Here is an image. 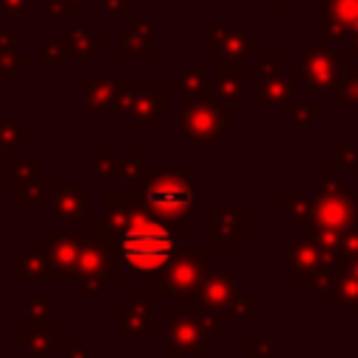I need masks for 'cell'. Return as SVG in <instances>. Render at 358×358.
<instances>
[{
    "instance_id": "5b68a950",
    "label": "cell",
    "mask_w": 358,
    "mask_h": 358,
    "mask_svg": "<svg viewBox=\"0 0 358 358\" xmlns=\"http://www.w3.org/2000/svg\"><path fill=\"white\" fill-rule=\"evenodd\" d=\"M322 179V193L316 196V207L310 215V227H322V229H338V232H350L358 227V199L344 187V182L336 179L333 168H322L319 171Z\"/></svg>"
},
{
    "instance_id": "2e32d148",
    "label": "cell",
    "mask_w": 358,
    "mask_h": 358,
    "mask_svg": "<svg viewBox=\"0 0 358 358\" xmlns=\"http://www.w3.org/2000/svg\"><path fill=\"white\" fill-rule=\"evenodd\" d=\"M285 266H288V271L294 274L296 282H308L327 263H324L322 249L316 246V241L310 235H299V238H294V243L285 252Z\"/></svg>"
},
{
    "instance_id": "484cf974",
    "label": "cell",
    "mask_w": 358,
    "mask_h": 358,
    "mask_svg": "<svg viewBox=\"0 0 358 358\" xmlns=\"http://www.w3.org/2000/svg\"><path fill=\"white\" fill-rule=\"evenodd\" d=\"M313 241H316V246L322 249V257H324V263L330 266L336 257H341L344 255V232H338V229H322V227H313V235H310Z\"/></svg>"
},
{
    "instance_id": "6da1fadb",
    "label": "cell",
    "mask_w": 358,
    "mask_h": 358,
    "mask_svg": "<svg viewBox=\"0 0 358 358\" xmlns=\"http://www.w3.org/2000/svg\"><path fill=\"white\" fill-rule=\"evenodd\" d=\"M179 241H182V227L162 221L143 201L126 213L123 227L106 241V246L115 252L120 268L126 266L143 274H154L165 266V260L173 255Z\"/></svg>"
},
{
    "instance_id": "f546056e",
    "label": "cell",
    "mask_w": 358,
    "mask_h": 358,
    "mask_svg": "<svg viewBox=\"0 0 358 358\" xmlns=\"http://www.w3.org/2000/svg\"><path fill=\"white\" fill-rule=\"evenodd\" d=\"M204 81H207V73H204V67H185L176 78H171V92H182V95H187V92H199L201 87H204Z\"/></svg>"
},
{
    "instance_id": "8fae6325",
    "label": "cell",
    "mask_w": 358,
    "mask_h": 358,
    "mask_svg": "<svg viewBox=\"0 0 358 358\" xmlns=\"http://www.w3.org/2000/svg\"><path fill=\"white\" fill-rule=\"evenodd\" d=\"M322 31L327 39L350 42L358 34V0H322Z\"/></svg>"
},
{
    "instance_id": "4316f807",
    "label": "cell",
    "mask_w": 358,
    "mask_h": 358,
    "mask_svg": "<svg viewBox=\"0 0 358 358\" xmlns=\"http://www.w3.org/2000/svg\"><path fill=\"white\" fill-rule=\"evenodd\" d=\"M84 101L92 112H103L112 101H115V84H103V81H84L81 84Z\"/></svg>"
},
{
    "instance_id": "f1b7e54d",
    "label": "cell",
    "mask_w": 358,
    "mask_h": 358,
    "mask_svg": "<svg viewBox=\"0 0 358 358\" xmlns=\"http://www.w3.org/2000/svg\"><path fill=\"white\" fill-rule=\"evenodd\" d=\"M282 117L291 120V123L299 126V129H308L313 120L322 117V106H319V103H305V106H299V103L288 101V103H282Z\"/></svg>"
},
{
    "instance_id": "8992f818",
    "label": "cell",
    "mask_w": 358,
    "mask_h": 358,
    "mask_svg": "<svg viewBox=\"0 0 358 358\" xmlns=\"http://www.w3.org/2000/svg\"><path fill=\"white\" fill-rule=\"evenodd\" d=\"M207 266V246H190V249H173V255L165 260V266L154 274H143L145 285H154L157 296H182L187 294Z\"/></svg>"
},
{
    "instance_id": "7a4b0ae2",
    "label": "cell",
    "mask_w": 358,
    "mask_h": 358,
    "mask_svg": "<svg viewBox=\"0 0 358 358\" xmlns=\"http://www.w3.org/2000/svg\"><path fill=\"white\" fill-rule=\"evenodd\" d=\"M193 168H143L137 182H143L145 187V207L162 221L179 224L193 213Z\"/></svg>"
},
{
    "instance_id": "bcb514c9",
    "label": "cell",
    "mask_w": 358,
    "mask_h": 358,
    "mask_svg": "<svg viewBox=\"0 0 358 358\" xmlns=\"http://www.w3.org/2000/svg\"><path fill=\"white\" fill-rule=\"evenodd\" d=\"M347 45H350V53H352V56H358V34H355V36H352Z\"/></svg>"
},
{
    "instance_id": "1f68e13d",
    "label": "cell",
    "mask_w": 358,
    "mask_h": 358,
    "mask_svg": "<svg viewBox=\"0 0 358 358\" xmlns=\"http://www.w3.org/2000/svg\"><path fill=\"white\" fill-rule=\"evenodd\" d=\"M39 168H42V159H39V157H25V159L14 162L11 168H6V171H3V179L17 185V182H22V179L36 176V173H39Z\"/></svg>"
},
{
    "instance_id": "7c38bea8",
    "label": "cell",
    "mask_w": 358,
    "mask_h": 358,
    "mask_svg": "<svg viewBox=\"0 0 358 358\" xmlns=\"http://www.w3.org/2000/svg\"><path fill=\"white\" fill-rule=\"evenodd\" d=\"M53 215L67 221H92V196L73 179L53 182Z\"/></svg>"
},
{
    "instance_id": "277c9868",
    "label": "cell",
    "mask_w": 358,
    "mask_h": 358,
    "mask_svg": "<svg viewBox=\"0 0 358 358\" xmlns=\"http://www.w3.org/2000/svg\"><path fill=\"white\" fill-rule=\"evenodd\" d=\"M232 120V106L204 92L182 95V137L187 143H215Z\"/></svg>"
},
{
    "instance_id": "836d02e7",
    "label": "cell",
    "mask_w": 358,
    "mask_h": 358,
    "mask_svg": "<svg viewBox=\"0 0 358 358\" xmlns=\"http://www.w3.org/2000/svg\"><path fill=\"white\" fill-rule=\"evenodd\" d=\"M28 134L25 131H14V123L11 120H0V145H3V154H14L17 143H25Z\"/></svg>"
},
{
    "instance_id": "9a60e30c",
    "label": "cell",
    "mask_w": 358,
    "mask_h": 358,
    "mask_svg": "<svg viewBox=\"0 0 358 358\" xmlns=\"http://www.w3.org/2000/svg\"><path fill=\"white\" fill-rule=\"evenodd\" d=\"M204 235H207V243L243 246V241H246V210L243 207H221V213L207 221Z\"/></svg>"
},
{
    "instance_id": "7dc6e473",
    "label": "cell",
    "mask_w": 358,
    "mask_h": 358,
    "mask_svg": "<svg viewBox=\"0 0 358 358\" xmlns=\"http://www.w3.org/2000/svg\"><path fill=\"white\" fill-rule=\"evenodd\" d=\"M0 224H3V213H0ZM0 243H3V229H0Z\"/></svg>"
},
{
    "instance_id": "c3c4849f",
    "label": "cell",
    "mask_w": 358,
    "mask_h": 358,
    "mask_svg": "<svg viewBox=\"0 0 358 358\" xmlns=\"http://www.w3.org/2000/svg\"><path fill=\"white\" fill-rule=\"evenodd\" d=\"M0 358H6V350H3V347H0Z\"/></svg>"
},
{
    "instance_id": "603a6c76",
    "label": "cell",
    "mask_w": 358,
    "mask_h": 358,
    "mask_svg": "<svg viewBox=\"0 0 358 358\" xmlns=\"http://www.w3.org/2000/svg\"><path fill=\"white\" fill-rule=\"evenodd\" d=\"M120 50L123 53H134V50H145L154 53V36H151V20L137 22L134 28L120 31Z\"/></svg>"
},
{
    "instance_id": "d6a6232c",
    "label": "cell",
    "mask_w": 358,
    "mask_h": 358,
    "mask_svg": "<svg viewBox=\"0 0 358 358\" xmlns=\"http://www.w3.org/2000/svg\"><path fill=\"white\" fill-rule=\"evenodd\" d=\"M333 157H336L338 168H344V171H355L358 168V145L355 143H336L333 145Z\"/></svg>"
},
{
    "instance_id": "7402d4cb",
    "label": "cell",
    "mask_w": 358,
    "mask_h": 358,
    "mask_svg": "<svg viewBox=\"0 0 358 358\" xmlns=\"http://www.w3.org/2000/svg\"><path fill=\"white\" fill-rule=\"evenodd\" d=\"M215 316H218V322H257L260 319V299L255 294H238Z\"/></svg>"
},
{
    "instance_id": "d4e9b609",
    "label": "cell",
    "mask_w": 358,
    "mask_h": 358,
    "mask_svg": "<svg viewBox=\"0 0 358 358\" xmlns=\"http://www.w3.org/2000/svg\"><path fill=\"white\" fill-rule=\"evenodd\" d=\"M333 103L336 106H352L358 103V67L355 64H347L338 84L333 87Z\"/></svg>"
},
{
    "instance_id": "4dcf8cb0",
    "label": "cell",
    "mask_w": 358,
    "mask_h": 358,
    "mask_svg": "<svg viewBox=\"0 0 358 358\" xmlns=\"http://www.w3.org/2000/svg\"><path fill=\"white\" fill-rule=\"evenodd\" d=\"M14 201H17V207H39L42 204V185H39V179L31 176V179L17 182Z\"/></svg>"
},
{
    "instance_id": "83f0119b",
    "label": "cell",
    "mask_w": 358,
    "mask_h": 358,
    "mask_svg": "<svg viewBox=\"0 0 358 358\" xmlns=\"http://www.w3.org/2000/svg\"><path fill=\"white\" fill-rule=\"evenodd\" d=\"M282 207H285V215L291 221H310L313 207H316V196H308V193H285L282 196Z\"/></svg>"
},
{
    "instance_id": "d590c367",
    "label": "cell",
    "mask_w": 358,
    "mask_h": 358,
    "mask_svg": "<svg viewBox=\"0 0 358 358\" xmlns=\"http://www.w3.org/2000/svg\"><path fill=\"white\" fill-rule=\"evenodd\" d=\"M117 159V176L120 179H129V182H134V179H140V173H143V159L134 154V157H115Z\"/></svg>"
},
{
    "instance_id": "ab89813d",
    "label": "cell",
    "mask_w": 358,
    "mask_h": 358,
    "mask_svg": "<svg viewBox=\"0 0 358 358\" xmlns=\"http://www.w3.org/2000/svg\"><path fill=\"white\" fill-rule=\"evenodd\" d=\"M243 358H271V341L268 338H257L255 344L243 347Z\"/></svg>"
},
{
    "instance_id": "ee69618b",
    "label": "cell",
    "mask_w": 358,
    "mask_h": 358,
    "mask_svg": "<svg viewBox=\"0 0 358 358\" xmlns=\"http://www.w3.org/2000/svg\"><path fill=\"white\" fill-rule=\"evenodd\" d=\"M341 263L350 268V274H355L358 277V255H352V257H347V255H341Z\"/></svg>"
},
{
    "instance_id": "74e56055",
    "label": "cell",
    "mask_w": 358,
    "mask_h": 358,
    "mask_svg": "<svg viewBox=\"0 0 358 358\" xmlns=\"http://www.w3.org/2000/svg\"><path fill=\"white\" fill-rule=\"evenodd\" d=\"M282 53H268V56H257V73L260 76H282Z\"/></svg>"
},
{
    "instance_id": "4fadbf2b",
    "label": "cell",
    "mask_w": 358,
    "mask_h": 358,
    "mask_svg": "<svg viewBox=\"0 0 358 358\" xmlns=\"http://www.w3.org/2000/svg\"><path fill=\"white\" fill-rule=\"evenodd\" d=\"M204 48L207 53L229 62H246V56H257L260 50V45L255 39H246V34H241L238 28H210Z\"/></svg>"
},
{
    "instance_id": "9c48e42d",
    "label": "cell",
    "mask_w": 358,
    "mask_h": 358,
    "mask_svg": "<svg viewBox=\"0 0 358 358\" xmlns=\"http://www.w3.org/2000/svg\"><path fill=\"white\" fill-rule=\"evenodd\" d=\"M238 294H241V285H238V280L232 274L213 271V274H201L199 282L187 294L179 296V305L187 308V310H210V313H218Z\"/></svg>"
},
{
    "instance_id": "ba28073f",
    "label": "cell",
    "mask_w": 358,
    "mask_h": 358,
    "mask_svg": "<svg viewBox=\"0 0 358 358\" xmlns=\"http://www.w3.org/2000/svg\"><path fill=\"white\" fill-rule=\"evenodd\" d=\"M81 238L84 235H76V232H42L39 235V246L45 249V257H48V268L42 271L39 282L56 285V282L73 280V266L78 257Z\"/></svg>"
},
{
    "instance_id": "30bf717a",
    "label": "cell",
    "mask_w": 358,
    "mask_h": 358,
    "mask_svg": "<svg viewBox=\"0 0 358 358\" xmlns=\"http://www.w3.org/2000/svg\"><path fill=\"white\" fill-rule=\"evenodd\" d=\"M73 277H101L106 285H115L120 280V263L106 243L90 235V238H81Z\"/></svg>"
},
{
    "instance_id": "8d00e7d4",
    "label": "cell",
    "mask_w": 358,
    "mask_h": 358,
    "mask_svg": "<svg viewBox=\"0 0 358 358\" xmlns=\"http://www.w3.org/2000/svg\"><path fill=\"white\" fill-rule=\"evenodd\" d=\"M92 176L95 179H117V159L115 157H95L92 159Z\"/></svg>"
},
{
    "instance_id": "60d3db41",
    "label": "cell",
    "mask_w": 358,
    "mask_h": 358,
    "mask_svg": "<svg viewBox=\"0 0 358 358\" xmlns=\"http://www.w3.org/2000/svg\"><path fill=\"white\" fill-rule=\"evenodd\" d=\"M344 255H347V257L358 255V227L350 229V232H344Z\"/></svg>"
},
{
    "instance_id": "3957f363",
    "label": "cell",
    "mask_w": 358,
    "mask_h": 358,
    "mask_svg": "<svg viewBox=\"0 0 358 358\" xmlns=\"http://www.w3.org/2000/svg\"><path fill=\"white\" fill-rule=\"evenodd\" d=\"M218 316L210 310H168V358H207V336L218 330Z\"/></svg>"
},
{
    "instance_id": "ffe728a7",
    "label": "cell",
    "mask_w": 358,
    "mask_h": 358,
    "mask_svg": "<svg viewBox=\"0 0 358 358\" xmlns=\"http://www.w3.org/2000/svg\"><path fill=\"white\" fill-rule=\"evenodd\" d=\"M215 101H224L227 106H241L246 103V87H243V76H232V73H218V78L204 81V87L199 90Z\"/></svg>"
},
{
    "instance_id": "ac0fdd59",
    "label": "cell",
    "mask_w": 358,
    "mask_h": 358,
    "mask_svg": "<svg viewBox=\"0 0 358 358\" xmlns=\"http://www.w3.org/2000/svg\"><path fill=\"white\" fill-rule=\"evenodd\" d=\"M14 344L28 352V358H50L53 355V319H31L25 333H17Z\"/></svg>"
},
{
    "instance_id": "e0dca14e",
    "label": "cell",
    "mask_w": 358,
    "mask_h": 358,
    "mask_svg": "<svg viewBox=\"0 0 358 358\" xmlns=\"http://www.w3.org/2000/svg\"><path fill=\"white\" fill-rule=\"evenodd\" d=\"M154 308H157V294L131 296L129 305L120 310V330L129 336H154L157 333Z\"/></svg>"
},
{
    "instance_id": "7bdbcfd3",
    "label": "cell",
    "mask_w": 358,
    "mask_h": 358,
    "mask_svg": "<svg viewBox=\"0 0 358 358\" xmlns=\"http://www.w3.org/2000/svg\"><path fill=\"white\" fill-rule=\"evenodd\" d=\"M129 11V0H109V14H126Z\"/></svg>"
},
{
    "instance_id": "cb8c5ba5",
    "label": "cell",
    "mask_w": 358,
    "mask_h": 358,
    "mask_svg": "<svg viewBox=\"0 0 358 358\" xmlns=\"http://www.w3.org/2000/svg\"><path fill=\"white\" fill-rule=\"evenodd\" d=\"M45 268H48V257H45V249H42V246H36V249L25 252V257H22V260H20V266H17V274H14V280H17V285H28V282L39 280Z\"/></svg>"
},
{
    "instance_id": "f35d334b",
    "label": "cell",
    "mask_w": 358,
    "mask_h": 358,
    "mask_svg": "<svg viewBox=\"0 0 358 358\" xmlns=\"http://www.w3.org/2000/svg\"><path fill=\"white\" fill-rule=\"evenodd\" d=\"M106 282L101 277H78V294L81 296H95V294H103Z\"/></svg>"
},
{
    "instance_id": "52a82bcc",
    "label": "cell",
    "mask_w": 358,
    "mask_h": 358,
    "mask_svg": "<svg viewBox=\"0 0 358 358\" xmlns=\"http://www.w3.org/2000/svg\"><path fill=\"white\" fill-rule=\"evenodd\" d=\"M347 67V56L333 45H313L299 56V78L313 92H327L338 84Z\"/></svg>"
},
{
    "instance_id": "f6af8a7d",
    "label": "cell",
    "mask_w": 358,
    "mask_h": 358,
    "mask_svg": "<svg viewBox=\"0 0 358 358\" xmlns=\"http://www.w3.org/2000/svg\"><path fill=\"white\" fill-rule=\"evenodd\" d=\"M249 3H308V0H249Z\"/></svg>"
},
{
    "instance_id": "44dd1931",
    "label": "cell",
    "mask_w": 358,
    "mask_h": 358,
    "mask_svg": "<svg viewBox=\"0 0 358 358\" xmlns=\"http://www.w3.org/2000/svg\"><path fill=\"white\" fill-rule=\"evenodd\" d=\"M296 92V81L294 78H282V76H260L257 81V103L263 106H282L294 98Z\"/></svg>"
},
{
    "instance_id": "b9f144b4",
    "label": "cell",
    "mask_w": 358,
    "mask_h": 358,
    "mask_svg": "<svg viewBox=\"0 0 358 358\" xmlns=\"http://www.w3.org/2000/svg\"><path fill=\"white\" fill-rule=\"evenodd\" d=\"M95 355V350L92 347H67V358H92Z\"/></svg>"
},
{
    "instance_id": "d6986e66",
    "label": "cell",
    "mask_w": 358,
    "mask_h": 358,
    "mask_svg": "<svg viewBox=\"0 0 358 358\" xmlns=\"http://www.w3.org/2000/svg\"><path fill=\"white\" fill-rule=\"evenodd\" d=\"M327 294L338 305H344L350 310H358V277L350 274V268L341 263V257H336L330 263V285H327Z\"/></svg>"
},
{
    "instance_id": "5bb4252c",
    "label": "cell",
    "mask_w": 358,
    "mask_h": 358,
    "mask_svg": "<svg viewBox=\"0 0 358 358\" xmlns=\"http://www.w3.org/2000/svg\"><path fill=\"white\" fill-rule=\"evenodd\" d=\"M168 115H171L168 92H137L131 95V106L126 117L134 131H151L157 120H165Z\"/></svg>"
},
{
    "instance_id": "e575fe53",
    "label": "cell",
    "mask_w": 358,
    "mask_h": 358,
    "mask_svg": "<svg viewBox=\"0 0 358 358\" xmlns=\"http://www.w3.org/2000/svg\"><path fill=\"white\" fill-rule=\"evenodd\" d=\"M53 305L56 299L50 294H42V296H31L28 299V310H31V319H53Z\"/></svg>"
}]
</instances>
